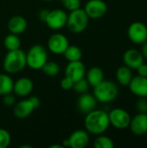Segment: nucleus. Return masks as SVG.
I'll return each mask as SVG.
<instances>
[{
	"label": "nucleus",
	"mask_w": 147,
	"mask_h": 148,
	"mask_svg": "<svg viewBox=\"0 0 147 148\" xmlns=\"http://www.w3.org/2000/svg\"><path fill=\"white\" fill-rule=\"evenodd\" d=\"M84 126L88 134L94 135L102 134L110 126L108 114L103 110L94 109L86 114Z\"/></svg>",
	"instance_id": "nucleus-1"
},
{
	"label": "nucleus",
	"mask_w": 147,
	"mask_h": 148,
	"mask_svg": "<svg viewBox=\"0 0 147 148\" xmlns=\"http://www.w3.org/2000/svg\"><path fill=\"white\" fill-rule=\"evenodd\" d=\"M26 66V53L20 49L9 50L4 56L3 68V70L9 75L17 74Z\"/></svg>",
	"instance_id": "nucleus-2"
},
{
	"label": "nucleus",
	"mask_w": 147,
	"mask_h": 148,
	"mask_svg": "<svg viewBox=\"0 0 147 148\" xmlns=\"http://www.w3.org/2000/svg\"><path fill=\"white\" fill-rule=\"evenodd\" d=\"M119 95L117 85L111 81H102L97 86L94 87V95L97 101L101 103H109L113 101Z\"/></svg>",
	"instance_id": "nucleus-3"
},
{
	"label": "nucleus",
	"mask_w": 147,
	"mask_h": 148,
	"mask_svg": "<svg viewBox=\"0 0 147 148\" xmlns=\"http://www.w3.org/2000/svg\"><path fill=\"white\" fill-rule=\"evenodd\" d=\"M88 22L89 17L86 14L85 10L83 9L78 8L76 10L69 11V14H68L66 26L71 32L79 34L83 32L87 29Z\"/></svg>",
	"instance_id": "nucleus-4"
},
{
	"label": "nucleus",
	"mask_w": 147,
	"mask_h": 148,
	"mask_svg": "<svg viewBox=\"0 0 147 148\" xmlns=\"http://www.w3.org/2000/svg\"><path fill=\"white\" fill-rule=\"evenodd\" d=\"M48 61V52L46 49L40 45H33L26 53V62L31 69L40 70Z\"/></svg>",
	"instance_id": "nucleus-5"
},
{
	"label": "nucleus",
	"mask_w": 147,
	"mask_h": 148,
	"mask_svg": "<svg viewBox=\"0 0 147 148\" xmlns=\"http://www.w3.org/2000/svg\"><path fill=\"white\" fill-rule=\"evenodd\" d=\"M110 125L117 129H126L131 122L130 114L122 108H114L108 113Z\"/></svg>",
	"instance_id": "nucleus-6"
},
{
	"label": "nucleus",
	"mask_w": 147,
	"mask_h": 148,
	"mask_svg": "<svg viewBox=\"0 0 147 148\" xmlns=\"http://www.w3.org/2000/svg\"><path fill=\"white\" fill-rule=\"evenodd\" d=\"M68 14L65 10L61 9H55L49 10L45 23L51 29H61L67 24Z\"/></svg>",
	"instance_id": "nucleus-7"
},
{
	"label": "nucleus",
	"mask_w": 147,
	"mask_h": 148,
	"mask_svg": "<svg viewBox=\"0 0 147 148\" xmlns=\"http://www.w3.org/2000/svg\"><path fill=\"white\" fill-rule=\"evenodd\" d=\"M83 10L89 19H99L107 13V5L103 0H88Z\"/></svg>",
	"instance_id": "nucleus-8"
},
{
	"label": "nucleus",
	"mask_w": 147,
	"mask_h": 148,
	"mask_svg": "<svg viewBox=\"0 0 147 148\" xmlns=\"http://www.w3.org/2000/svg\"><path fill=\"white\" fill-rule=\"evenodd\" d=\"M68 45V39L62 33H55L50 36L48 40V48L49 51L55 55H63Z\"/></svg>",
	"instance_id": "nucleus-9"
},
{
	"label": "nucleus",
	"mask_w": 147,
	"mask_h": 148,
	"mask_svg": "<svg viewBox=\"0 0 147 148\" xmlns=\"http://www.w3.org/2000/svg\"><path fill=\"white\" fill-rule=\"evenodd\" d=\"M129 39L136 44H142L147 41V27L141 22H134L128 28Z\"/></svg>",
	"instance_id": "nucleus-10"
},
{
	"label": "nucleus",
	"mask_w": 147,
	"mask_h": 148,
	"mask_svg": "<svg viewBox=\"0 0 147 148\" xmlns=\"http://www.w3.org/2000/svg\"><path fill=\"white\" fill-rule=\"evenodd\" d=\"M86 67L81 61L68 62L65 69V76L70 78L73 82H76L86 75Z\"/></svg>",
	"instance_id": "nucleus-11"
},
{
	"label": "nucleus",
	"mask_w": 147,
	"mask_h": 148,
	"mask_svg": "<svg viewBox=\"0 0 147 148\" xmlns=\"http://www.w3.org/2000/svg\"><path fill=\"white\" fill-rule=\"evenodd\" d=\"M123 61L125 65L131 69H137L144 63V56L140 51L135 49H130L124 53Z\"/></svg>",
	"instance_id": "nucleus-12"
},
{
	"label": "nucleus",
	"mask_w": 147,
	"mask_h": 148,
	"mask_svg": "<svg viewBox=\"0 0 147 148\" xmlns=\"http://www.w3.org/2000/svg\"><path fill=\"white\" fill-rule=\"evenodd\" d=\"M96 106H97V100L94 95H90L86 92L81 94V96L78 98L77 108L81 114H87L90 113L91 111L96 109Z\"/></svg>",
	"instance_id": "nucleus-13"
},
{
	"label": "nucleus",
	"mask_w": 147,
	"mask_h": 148,
	"mask_svg": "<svg viewBox=\"0 0 147 148\" xmlns=\"http://www.w3.org/2000/svg\"><path fill=\"white\" fill-rule=\"evenodd\" d=\"M34 88V83L31 79L28 77H21L14 82L13 92L16 95L25 97L29 95Z\"/></svg>",
	"instance_id": "nucleus-14"
},
{
	"label": "nucleus",
	"mask_w": 147,
	"mask_h": 148,
	"mask_svg": "<svg viewBox=\"0 0 147 148\" xmlns=\"http://www.w3.org/2000/svg\"><path fill=\"white\" fill-rule=\"evenodd\" d=\"M131 92L138 97H147V77L137 75L128 84Z\"/></svg>",
	"instance_id": "nucleus-15"
},
{
	"label": "nucleus",
	"mask_w": 147,
	"mask_h": 148,
	"mask_svg": "<svg viewBox=\"0 0 147 148\" xmlns=\"http://www.w3.org/2000/svg\"><path fill=\"white\" fill-rule=\"evenodd\" d=\"M131 131L137 136H142L147 133V114L139 113L133 119L129 125Z\"/></svg>",
	"instance_id": "nucleus-16"
},
{
	"label": "nucleus",
	"mask_w": 147,
	"mask_h": 148,
	"mask_svg": "<svg viewBox=\"0 0 147 148\" xmlns=\"http://www.w3.org/2000/svg\"><path fill=\"white\" fill-rule=\"evenodd\" d=\"M69 147L84 148L89 143V134L87 130L79 129L73 132L68 138Z\"/></svg>",
	"instance_id": "nucleus-17"
},
{
	"label": "nucleus",
	"mask_w": 147,
	"mask_h": 148,
	"mask_svg": "<svg viewBox=\"0 0 147 148\" xmlns=\"http://www.w3.org/2000/svg\"><path fill=\"white\" fill-rule=\"evenodd\" d=\"M36 109L32 101L29 99L20 101L13 106V114L18 119H25L29 117Z\"/></svg>",
	"instance_id": "nucleus-18"
},
{
	"label": "nucleus",
	"mask_w": 147,
	"mask_h": 148,
	"mask_svg": "<svg viewBox=\"0 0 147 148\" xmlns=\"http://www.w3.org/2000/svg\"><path fill=\"white\" fill-rule=\"evenodd\" d=\"M8 29L10 33L16 34V35H21L25 32L28 27L27 20L19 15L11 16L7 23Z\"/></svg>",
	"instance_id": "nucleus-19"
},
{
	"label": "nucleus",
	"mask_w": 147,
	"mask_h": 148,
	"mask_svg": "<svg viewBox=\"0 0 147 148\" xmlns=\"http://www.w3.org/2000/svg\"><path fill=\"white\" fill-rule=\"evenodd\" d=\"M86 79L93 88L104 81V72L99 67H92L86 72Z\"/></svg>",
	"instance_id": "nucleus-20"
},
{
	"label": "nucleus",
	"mask_w": 147,
	"mask_h": 148,
	"mask_svg": "<svg viewBox=\"0 0 147 148\" xmlns=\"http://www.w3.org/2000/svg\"><path fill=\"white\" fill-rule=\"evenodd\" d=\"M133 78L131 69L127 66H121L116 71V79L122 86H127Z\"/></svg>",
	"instance_id": "nucleus-21"
},
{
	"label": "nucleus",
	"mask_w": 147,
	"mask_h": 148,
	"mask_svg": "<svg viewBox=\"0 0 147 148\" xmlns=\"http://www.w3.org/2000/svg\"><path fill=\"white\" fill-rule=\"evenodd\" d=\"M14 81L9 74H0V95L3 96L13 92Z\"/></svg>",
	"instance_id": "nucleus-22"
},
{
	"label": "nucleus",
	"mask_w": 147,
	"mask_h": 148,
	"mask_svg": "<svg viewBox=\"0 0 147 148\" xmlns=\"http://www.w3.org/2000/svg\"><path fill=\"white\" fill-rule=\"evenodd\" d=\"M63 56L68 62L81 61L82 58V51L78 46L68 45V47L64 51Z\"/></svg>",
	"instance_id": "nucleus-23"
},
{
	"label": "nucleus",
	"mask_w": 147,
	"mask_h": 148,
	"mask_svg": "<svg viewBox=\"0 0 147 148\" xmlns=\"http://www.w3.org/2000/svg\"><path fill=\"white\" fill-rule=\"evenodd\" d=\"M3 45L8 51L9 50H15V49H20L21 40L18 36V35L10 33L9 35H7L4 37Z\"/></svg>",
	"instance_id": "nucleus-24"
},
{
	"label": "nucleus",
	"mask_w": 147,
	"mask_h": 148,
	"mask_svg": "<svg viewBox=\"0 0 147 148\" xmlns=\"http://www.w3.org/2000/svg\"><path fill=\"white\" fill-rule=\"evenodd\" d=\"M41 70L46 75L50 76V77H55L59 75V73L61 71V68L57 62H53V61H49V62L47 61L46 63L41 69Z\"/></svg>",
	"instance_id": "nucleus-25"
},
{
	"label": "nucleus",
	"mask_w": 147,
	"mask_h": 148,
	"mask_svg": "<svg viewBox=\"0 0 147 148\" xmlns=\"http://www.w3.org/2000/svg\"><path fill=\"white\" fill-rule=\"evenodd\" d=\"M94 147L95 148H113L114 144L112 139L105 135H98V137L94 140Z\"/></svg>",
	"instance_id": "nucleus-26"
},
{
	"label": "nucleus",
	"mask_w": 147,
	"mask_h": 148,
	"mask_svg": "<svg viewBox=\"0 0 147 148\" xmlns=\"http://www.w3.org/2000/svg\"><path fill=\"white\" fill-rule=\"evenodd\" d=\"M89 83L88 82L87 79L85 77L76 81V82H74V85H73V90L77 92V93H80V94H83V93H86L88 90V88H89Z\"/></svg>",
	"instance_id": "nucleus-27"
},
{
	"label": "nucleus",
	"mask_w": 147,
	"mask_h": 148,
	"mask_svg": "<svg viewBox=\"0 0 147 148\" xmlns=\"http://www.w3.org/2000/svg\"><path fill=\"white\" fill-rule=\"evenodd\" d=\"M11 142L10 133L4 129L0 128V148H7Z\"/></svg>",
	"instance_id": "nucleus-28"
},
{
	"label": "nucleus",
	"mask_w": 147,
	"mask_h": 148,
	"mask_svg": "<svg viewBox=\"0 0 147 148\" xmlns=\"http://www.w3.org/2000/svg\"><path fill=\"white\" fill-rule=\"evenodd\" d=\"M60 2L63 7L69 11L81 8V0H60Z\"/></svg>",
	"instance_id": "nucleus-29"
},
{
	"label": "nucleus",
	"mask_w": 147,
	"mask_h": 148,
	"mask_svg": "<svg viewBox=\"0 0 147 148\" xmlns=\"http://www.w3.org/2000/svg\"><path fill=\"white\" fill-rule=\"evenodd\" d=\"M135 108L138 113L147 114V99L146 97H139V100L136 101Z\"/></svg>",
	"instance_id": "nucleus-30"
},
{
	"label": "nucleus",
	"mask_w": 147,
	"mask_h": 148,
	"mask_svg": "<svg viewBox=\"0 0 147 148\" xmlns=\"http://www.w3.org/2000/svg\"><path fill=\"white\" fill-rule=\"evenodd\" d=\"M73 85H74V82L67 76H64V78H62L60 82V86L62 89L66 91L71 90L73 88Z\"/></svg>",
	"instance_id": "nucleus-31"
},
{
	"label": "nucleus",
	"mask_w": 147,
	"mask_h": 148,
	"mask_svg": "<svg viewBox=\"0 0 147 148\" xmlns=\"http://www.w3.org/2000/svg\"><path fill=\"white\" fill-rule=\"evenodd\" d=\"M3 102L6 107H13L16 103V98L14 95H12V93H10V94L3 95Z\"/></svg>",
	"instance_id": "nucleus-32"
},
{
	"label": "nucleus",
	"mask_w": 147,
	"mask_h": 148,
	"mask_svg": "<svg viewBox=\"0 0 147 148\" xmlns=\"http://www.w3.org/2000/svg\"><path fill=\"white\" fill-rule=\"evenodd\" d=\"M138 74L139 75H141V76H145V77H147V65L143 63L141 64L138 69Z\"/></svg>",
	"instance_id": "nucleus-33"
},
{
	"label": "nucleus",
	"mask_w": 147,
	"mask_h": 148,
	"mask_svg": "<svg viewBox=\"0 0 147 148\" xmlns=\"http://www.w3.org/2000/svg\"><path fill=\"white\" fill-rule=\"evenodd\" d=\"M49 10H48V9H42L40 11H39V13H38V17H39V19L42 21V22H45V20H46V17H47V16H48V14H49Z\"/></svg>",
	"instance_id": "nucleus-34"
},
{
	"label": "nucleus",
	"mask_w": 147,
	"mask_h": 148,
	"mask_svg": "<svg viewBox=\"0 0 147 148\" xmlns=\"http://www.w3.org/2000/svg\"><path fill=\"white\" fill-rule=\"evenodd\" d=\"M29 100L32 101V103L34 104V106H35V108H37L39 106H40V99L38 98V97H36V96H31V97H29Z\"/></svg>",
	"instance_id": "nucleus-35"
},
{
	"label": "nucleus",
	"mask_w": 147,
	"mask_h": 148,
	"mask_svg": "<svg viewBox=\"0 0 147 148\" xmlns=\"http://www.w3.org/2000/svg\"><path fill=\"white\" fill-rule=\"evenodd\" d=\"M143 44V46H142V48H141V53H142V55H143V56H144V58H146L147 59V41H146L144 43H142Z\"/></svg>",
	"instance_id": "nucleus-36"
},
{
	"label": "nucleus",
	"mask_w": 147,
	"mask_h": 148,
	"mask_svg": "<svg viewBox=\"0 0 147 148\" xmlns=\"http://www.w3.org/2000/svg\"><path fill=\"white\" fill-rule=\"evenodd\" d=\"M50 148H55V147H58V148H62V145H54V146H50L49 147Z\"/></svg>",
	"instance_id": "nucleus-37"
},
{
	"label": "nucleus",
	"mask_w": 147,
	"mask_h": 148,
	"mask_svg": "<svg viewBox=\"0 0 147 148\" xmlns=\"http://www.w3.org/2000/svg\"><path fill=\"white\" fill-rule=\"evenodd\" d=\"M42 1H45V2H51V1H54V0H42Z\"/></svg>",
	"instance_id": "nucleus-38"
}]
</instances>
